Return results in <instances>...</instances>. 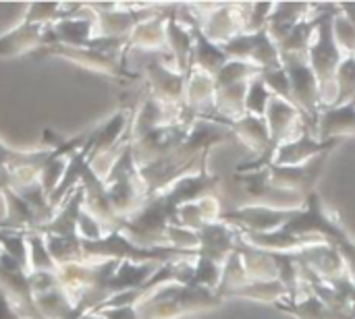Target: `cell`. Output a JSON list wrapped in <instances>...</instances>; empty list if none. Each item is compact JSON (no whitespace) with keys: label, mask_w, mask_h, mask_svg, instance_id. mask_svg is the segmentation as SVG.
Returning a JSON list of instances; mask_svg holds the SVG:
<instances>
[{"label":"cell","mask_w":355,"mask_h":319,"mask_svg":"<svg viewBox=\"0 0 355 319\" xmlns=\"http://www.w3.org/2000/svg\"><path fill=\"white\" fill-rule=\"evenodd\" d=\"M0 255H2V249H0Z\"/></svg>","instance_id":"cell-1"}]
</instances>
